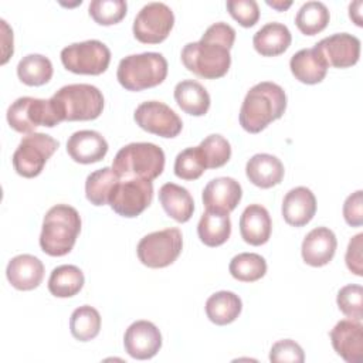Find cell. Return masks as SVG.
I'll return each mask as SVG.
<instances>
[{
  "mask_svg": "<svg viewBox=\"0 0 363 363\" xmlns=\"http://www.w3.org/2000/svg\"><path fill=\"white\" fill-rule=\"evenodd\" d=\"M336 247L337 241L335 233L328 227H316L303 238L301 252L308 265L323 267L332 261Z\"/></svg>",
  "mask_w": 363,
  "mask_h": 363,
  "instance_id": "cell-19",
  "label": "cell"
},
{
  "mask_svg": "<svg viewBox=\"0 0 363 363\" xmlns=\"http://www.w3.org/2000/svg\"><path fill=\"white\" fill-rule=\"evenodd\" d=\"M167 77V61L160 52L132 54L119 61L116 78L128 91L157 86Z\"/></svg>",
  "mask_w": 363,
  "mask_h": 363,
  "instance_id": "cell-5",
  "label": "cell"
},
{
  "mask_svg": "<svg viewBox=\"0 0 363 363\" xmlns=\"http://www.w3.org/2000/svg\"><path fill=\"white\" fill-rule=\"evenodd\" d=\"M316 213L315 194L305 186L291 189L282 201V217L294 227L306 225Z\"/></svg>",
  "mask_w": 363,
  "mask_h": 363,
  "instance_id": "cell-21",
  "label": "cell"
},
{
  "mask_svg": "<svg viewBox=\"0 0 363 363\" xmlns=\"http://www.w3.org/2000/svg\"><path fill=\"white\" fill-rule=\"evenodd\" d=\"M7 122L18 133H33L37 126L54 128L62 122L61 113L50 99L33 96L17 98L7 109Z\"/></svg>",
  "mask_w": 363,
  "mask_h": 363,
  "instance_id": "cell-7",
  "label": "cell"
},
{
  "mask_svg": "<svg viewBox=\"0 0 363 363\" xmlns=\"http://www.w3.org/2000/svg\"><path fill=\"white\" fill-rule=\"evenodd\" d=\"M159 201L169 217L177 223H186L194 211V201L187 189L176 183H164L159 190Z\"/></svg>",
  "mask_w": 363,
  "mask_h": 363,
  "instance_id": "cell-26",
  "label": "cell"
},
{
  "mask_svg": "<svg viewBox=\"0 0 363 363\" xmlns=\"http://www.w3.org/2000/svg\"><path fill=\"white\" fill-rule=\"evenodd\" d=\"M329 18V10L322 1H306L298 10L295 24L302 34L315 35L326 28Z\"/></svg>",
  "mask_w": 363,
  "mask_h": 363,
  "instance_id": "cell-33",
  "label": "cell"
},
{
  "mask_svg": "<svg viewBox=\"0 0 363 363\" xmlns=\"http://www.w3.org/2000/svg\"><path fill=\"white\" fill-rule=\"evenodd\" d=\"M60 143L50 135L33 132L26 135L13 153L14 170L27 179L38 176Z\"/></svg>",
  "mask_w": 363,
  "mask_h": 363,
  "instance_id": "cell-8",
  "label": "cell"
},
{
  "mask_svg": "<svg viewBox=\"0 0 363 363\" xmlns=\"http://www.w3.org/2000/svg\"><path fill=\"white\" fill-rule=\"evenodd\" d=\"M269 360L274 363L291 362V363H302L305 360V354L302 347L292 339H282L272 345L269 350Z\"/></svg>",
  "mask_w": 363,
  "mask_h": 363,
  "instance_id": "cell-41",
  "label": "cell"
},
{
  "mask_svg": "<svg viewBox=\"0 0 363 363\" xmlns=\"http://www.w3.org/2000/svg\"><path fill=\"white\" fill-rule=\"evenodd\" d=\"M362 248H363V234H356L347 245L345 261L346 267L350 272L357 277L363 275V258H362Z\"/></svg>",
  "mask_w": 363,
  "mask_h": 363,
  "instance_id": "cell-43",
  "label": "cell"
},
{
  "mask_svg": "<svg viewBox=\"0 0 363 363\" xmlns=\"http://www.w3.org/2000/svg\"><path fill=\"white\" fill-rule=\"evenodd\" d=\"M292 35L289 28L282 23H268L261 27L252 37V45L262 57H277L284 54L291 45Z\"/></svg>",
  "mask_w": 363,
  "mask_h": 363,
  "instance_id": "cell-25",
  "label": "cell"
},
{
  "mask_svg": "<svg viewBox=\"0 0 363 363\" xmlns=\"http://www.w3.org/2000/svg\"><path fill=\"white\" fill-rule=\"evenodd\" d=\"M228 271L233 278L241 282H255L267 272V261L255 252H241L230 261Z\"/></svg>",
  "mask_w": 363,
  "mask_h": 363,
  "instance_id": "cell-35",
  "label": "cell"
},
{
  "mask_svg": "<svg viewBox=\"0 0 363 363\" xmlns=\"http://www.w3.org/2000/svg\"><path fill=\"white\" fill-rule=\"evenodd\" d=\"M197 234L207 247L223 245L231 234V221L227 213L206 210L199 220Z\"/></svg>",
  "mask_w": 363,
  "mask_h": 363,
  "instance_id": "cell-27",
  "label": "cell"
},
{
  "mask_svg": "<svg viewBox=\"0 0 363 363\" xmlns=\"http://www.w3.org/2000/svg\"><path fill=\"white\" fill-rule=\"evenodd\" d=\"M112 169L121 179L155 180L164 169V152L155 143L135 142L119 149Z\"/></svg>",
  "mask_w": 363,
  "mask_h": 363,
  "instance_id": "cell-4",
  "label": "cell"
},
{
  "mask_svg": "<svg viewBox=\"0 0 363 363\" xmlns=\"http://www.w3.org/2000/svg\"><path fill=\"white\" fill-rule=\"evenodd\" d=\"M123 346L126 353L133 359H152L162 347L160 330L149 320H136L126 329Z\"/></svg>",
  "mask_w": 363,
  "mask_h": 363,
  "instance_id": "cell-14",
  "label": "cell"
},
{
  "mask_svg": "<svg viewBox=\"0 0 363 363\" xmlns=\"http://www.w3.org/2000/svg\"><path fill=\"white\" fill-rule=\"evenodd\" d=\"M199 146L203 152L207 169H218L224 166L231 157L230 142L221 135H208L201 140Z\"/></svg>",
  "mask_w": 363,
  "mask_h": 363,
  "instance_id": "cell-37",
  "label": "cell"
},
{
  "mask_svg": "<svg viewBox=\"0 0 363 363\" xmlns=\"http://www.w3.org/2000/svg\"><path fill=\"white\" fill-rule=\"evenodd\" d=\"M101 329V315L99 312L89 306L82 305L77 308L69 318L71 335L79 342H88L98 336Z\"/></svg>",
  "mask_w": 363,
  "mask_h": 363,
  "instance_id": "cell-34",
  "label": "cell"
},
{
  "mask_svg": "<svg viewBox=\"0 0 363 363\" xmlns=\"http://www.w3.org/2000/svg\"><path fill=\"white\" fill-rule=\"evenodd\" d=\"M267 4H268L269 7L278 10V11H285L286 9L291 7L292 1H269V0H267Z\"/></svg>",
  "mask_w": 363,
  "mask_h": 363,
  "instance_id": "cell-45",
  "label": "cell"
},
{
  "mask_svg": "<svg viewBox=\"0 0 363 363\" xmlns=\"http://www.w3.org/2000/svg\"><path fill=\"white\" fill-rule=\"evenodd\" d=\"M128 4L123 0H94L88 11L95 23L101 26H112L126 16Z\"/></svg>",
  "mask_w": 363,
  "mask_h": 363,
  "instance_id": "cell-38",
  "label": "cell"
},
{
  "mask_svg": "<svg viewBox=\"0 0 363 363\" xmlns=\"http://www.w3.org/2000/svg\"><path fill=\"white\" fill-rule=\"evenodd\" d=\"M336 303L340 312L353 320L363 318V288L357 284H349L339 289Z\"/></svg>",
  "mask_w": 363,
  "mask_h": 363,
  "instance_id": "cell-39",
  "label": "cell"
},
{
  "mask_svg": "<svg viewBox=\"0 0 363 363\" xmlns=\"http://www.w3.org/2000/svg\"><path fill=\"white\" fill-rule=\"evenodd\" d=\"M335 352L347 363H360L363 359V326L360 320H339L329 333Z\"/></svg>",
  "mask_w": 363,
  "mask_h": 363,
  "instance_id": "cell-16",
  "label": "cell"
},
{
  "mask_svg": "<svg viewBox=\"0 0 363 363\" xmlns=\"http://www.w3.org/2000/svg\"><path fill=\"white\" fill-rule=\"evenodd\" d=\"M282 162L269 153L254 155L245 166V174L248 180L261 189H269L279 184L284 179Z\"/></svg>",
  "mask_w": 363,
  "mask_h": 363,
  "instance_id": "cell-24",
  "label": "cell"
},
{
  "mask_svg": "<svg viewBox=\"0 0 363 363\" xmlns=\"http://www.w3.org/2000/svg\"><path fill=\"white\" fill-rule=\"evenodd\" d=\"M362 6H363V3H362L360 0H359V1H354V3H352V4L349 6V16H350V18L354 21V24L359 26V27L363 26V23H362V13H360Z\"/></svg>",
  "mask_w": 363,
  "mask_h": 363,
  "instance_id": "cell-44",
  "label": "cell"
},
{
  "mask_svg": "<svg viewBox=\"0 0 363 363\" xmlns=\"http://www.w3.org/2000/svg\"><path fill=\"white\" fill-rule=\"evenodd\" d=\"M84 274L75 265H60L48 278V291L57 298H71L84 286Z\"/></svg>",
  "mask_w": 363,
  "mask_h": 363,
  "instance_id": "cell-30",
  "label": "cell"
},
{
  "mask_svg": "<svg viewBox=\"0 0 363 363\" xmlns=\"http://www.w3.org/2000/svg\"><path fill=\"white\" fill-rule=\"evenodd\" d=\"M81 231V217L68 204L52 206L44 216L40 234L41 250L51 257L67 255Z\"/></svg>",
  "mask_w": 363,
  "mask_h": 363,
  "instance_id": "cell-3",
  "label": "cell"
},
{
  "mask_svg": "<svg viewBox=\"0 0 363 363\" xmlns=\"http://www.w3.org/2000/svg\"><path fill=\"white\" fill-rule=\"evenodd\" d=\"M51 61L41 54H28L17 64L18 79L28 86H40L47 84L52 77Z\"/></svg>",
  "mask_w": 363,
  "mask_h": 363,
  "instance_id": "cell-31",
  "label": "cell"
},
{
  "mask_svg": "<svg viewBox=\"0 0 363 363\" xmlns=\"http://www.w3.org/2000/svg\"><path fill=\"white\" fill-rule=\"evenodd\" d=\"M174 99L182 111L193 116H203L210 108L207 89L194 79L180 81L174 86Z\"/></svg>",
  "mask_w": 363,
  "mask_h": 363,
  "instance_id": "cell-28",
  "label": "cell"
},
{
  "mask_svg": "<svg viewBox=\"0 0 363 363\" xmlns=\"http://www.w3.org/2000/svg\"><path fill=\"white\" fill-rule=\"evenodd\" d=\"M183 248L182 231L176 227L145 235L138 247L139 261L149 268H164L173 264Z\"/></svg>",
  "mask_w": 363,
  "mask_h": 363,
  "instance_id": "cell-9",
  "label": "cell"
},
{
  "mask_svg": "<svg viewBox=\"0 0 363 363\" xmlns=\"http://www.w3.org/2000/svg\"><path fill=\"white\" fill-rule=\"evenodd\" d=\"M174 174L183 180H196L207 169L200 146L182 150L174 160Z\"/></svg>",
  "mask_w": 363,
  "mask_h": 363,
  "instance_id": "cell-36",
  "label": "cell"
},
{
  "mask_svg": "<svg viewBox=\"0 0 363 363\" xmlns=\"http://www.w3.org/2000/svg\"><path fill=\"white\" fill-rule=\"evenodd\" d=\"M343 217L350 227L363 224V191L357 190L347 196L343 203Z\"/></svg>",
  "mask_w": 363,
  "mask_h": 363,
  "instance_id": "cell-42",
  "label": "cell"
},
{
  "mask_svg": "<svg viewBox=\"0 0 363 363\" xmlns=\"http://www.w3.org/2000/svg\"><path fill=\"white\" fill-rule=\"evenodd\" d=\"M272 231V221L268 210L261 204H250L240 217V234L250 245L265 244Z\"/></svg>",
  "mask_w": 363,
  "mask_h": 363,
  "instance_id": "cell-23",
  "label": "cell"
},
{
  "mask_svg": "<svg viewBox=\"0 0 363 363\" xmlns=\"http://www.w3.org/2000/svg\"><path fill=\"white\" fill-rule=\"evenodd\" d=\"M225 6L230 16L242 27H252L259 18V7L255 0H228Z\"/></svg>",
  "mask_w": 363,
  "mask_h": 363,
  "instance_id": "cell-40",
  "label": "cell"
},
{
  "mask_svg": "<svg viewBox=\"0 0 363 363\" xmlns=\"http://www.w3.org/2000/svg\"><path fill=\"white\" fill-rule=\"evenodd\" d=\"M67 152L74 162L91 164L105 157L108 153V142L99 132L84 129L69 136Z\"/></svg>",
  "mask_w": 363,
  "mask_h": 363,
  "instance_id": "cell-18",
  "label": "cell"
},
{
  "mask_svg": "<svg viewBox=\"0 0 363 363\" xmlns=\"http://www.w3.org/2000/svg\"><path fill=\"white\" fill-rule=\"evenodd\" d=\"M174 26V14L164 3L153 1L140 9L133 20V35L143 44H159L167 38Z\"/></svg>",
  "mask_w": 363,
  "mask_h": 363,
  "instance_id": "cell-12",
  "label": "cell"
},
{
  "mask_svg": "<svg viewBox=\"0 0 363 363\" xmlns=\"http://www.w3.org/2000/svg\"><path fill=\"white\" fill-rule=\"evenodd\" d=\"M61 62L74 74L99 75L109 67L111 51L99 40L74 43L61 50Z\"/></svg>",
  "mask_w": 363,
  "mask_h": 363,
  "instance_id": "cell-10",
  "label": "cell"
},
{
  "mask_svg": "<svg viewBox=\"0 0 363 363\" xmlns=\"http://www.w3.org/2000/svg\"><path fill=\"white\" fill-rule=\"evenodd\" d=\"M119 179L112 167H102L88 174L85 180V196L88 201L94 206L108 204L109 194Z\"/></svg>",
  "mask_w": 363,
  "mask_h": 363,
  "instance_id": "cell-32",
  "label": "cell"
},
{
  "mask_svg": "<svg viewBox=\"0 0 363 363\" xmlns=\"http://www.w3.org/2000/svg\"><path fill=\"white\" fill-rule=\"evenodd\" d=\"M51 99L57 105L62 121H94L104 109V95L91 84L65 85Z\"/></svg>",
  "mask_w": 363,
  "mask_h": 363,
  "instance_id": "cell-6",
  "label": "cell"
},
{
  "mask_svg": "<svg viewBox=\"0 0 363 363\" xmlns=\"http://www.w3.org/2000/svg\"><path fill=\"white\" fill-rule=\"evenodd\" d=\"M286 109V94L275 82L255 84L247 92L241 109L240 125L248 133H259L271 122L279 119Z\"/></svg>",
  "mask_w": 363,
  "mask_h": 363,
  "instance_id": "cell-2",
  "label": "cell"
},
{
  "mask_svg": "<svg viewBox=\"0 0 363 363\" xmlns=\"http://www.w3.org/2000/svg\"><path fill=\"white\" fill-rule=\"evenodd\" d=\"M289 68L299 82L313 85L325 79L329 65L320 51L316 47H312L295 52L291 57Z\"/></svg>",
  "mask_w": 363,
  "mask_h": 363,
  "instance_id": "cell-22",
  "label": "cell"
},
{
  "mask_svg": "<svg viewBox=\"0 0 363 363\" xmlns=\"http://www.w3.org/2000/svg\"><path fill=\"white\" fill-rule=\"evenodd\" d=\"M241 309V298L231 291H218L206 301V315L218 326L234 322L240 316Z\"/></svg>",
  "mask_w": 363,
  "mask_h": 363,
  "instance_id": "cell-29",
  "label": "cell"
},
{
  "mask_svg": "<svg viewBox=\"0 0 363 363\" xmlns=\"http://www.w3.org/2000/svg\"><path fill=\"white\" fill-rule=\"evenodd\" d=\"M235 41V30L227 23H214L199 41L189 43L182 50L183 65L197 77L217 79L224 77L231 65L230 50Z\"/></svg>",
  "mask_w": 363,
  "mask_h": 363,
  "instance_id": "cell-1",
  "label": "cell"
},
{
  "mask_svg": "<svg viewBox=\"0 0 363 363\" xmlns=\"http://www.w3.org/2000/svg\"><path fill=\"white\" fill-rule=\"evenodd\" d=\"M329 67L349 68L360 57V40L349 33H337L322 38L315 45Z\"/></svg>",
  "mask_w": 363,
  "mask_h": 363,
  "instance_id": "cell-15",
  "label": "cell"
},
{
  "mask_svg": "<svg viewBox=\"0 0 363 363\" xmlns=\"http://www.w3.org/2000/svg\"><path fill=\"white\" fill-rule=\"evenodd\" d=\"M242 197L241 184L233 177H216L203 190V204L206 210L230 214Z\"/></svg>",
  "mask_w": 363,
  "mask_h": 363,
  "instance_id": "cell-17",
  "label": "cell"
},
{
  "mask_svg": "<svg viewBox=\"0 0 363 363\" xmlns=\"http://www.w3.org/2000/svg\"><path fill=\"white\" fill-rule=\"evenodd\" d=\"M6 275L16 289L31 291L41 284L44 278V265L31 254H20L9 261Z\"/></svg>",
  "mask_w": 363,
  "mask_h": 363,
  "instance_id": "cell-20",
  "label": "cell"
},
{
  "mask_svg": "<svg viewBox=\"0 0 363 363\" xmlns=\"http://www.w3.org/2000/svg\"><path fill=\"white\" fill-rule=\"evenodd\" d=\"M133 119L143 130L162 138H176L183 128L180 116L170 106L159 101L142 102L136 108Z\"/></svg>",
  "mask_w": 363,
  "mask_h": 363,
  "instance_id": "cell-13",
  "label": "cell"
},
{
  "mask_svg": "<svg viewBox=\"0 0 363 363\" xmlns=\"http://www.w3.org/2000/svg\"><path fill=\"white\" fill-rule=\"evenodd\" d=\"M153 184L146 179H119L113 186L108 204L122 217H138L152 203Z\"/></svg>",
  "mask_w": 363,
  "mask_h": 363,
  "instance_id": "cell-11",
  "label": "cell"
}]
</instances>
